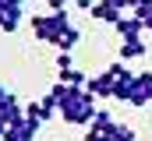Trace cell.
Segmentation results:
<instances>
[{
  "label": "cell",
  "mask_w": 152,
  "mask_h": 141,
  "mask_svg": "<svg viewBox=\"0 0 152 141\" xmlns=\"http://www.w3.org/2000/svg\"><path fill=\"white\" fill-rule=\"evenodd\" d=\"M145 35H149V39H152V18H149V21H145Z\"/></svg>",
  "instance_id": "20"
},
{
  "label": "cell",
  "mask_w": 152,
  "mask_h": 141,
  "mask_svg": "<svg viewBox=\"0 0 152 141\" xmlns=\"http://www.w3.org/2000/svg\"><path fill=\"white\" fill-rule=\"evenodd\" d=\"M134 18L149 21V18H152V0H138V7H134Z\"/></svg>",
  "instance_id": "15"
},
{
  "label": "cell",
  "mask_w": 152,
  "mask_h": 141,
  "mask_svg": "<svg viewBox=\"0 0 152 141\" xmlns=\"http://www.w3.org/2000/svg\"><path fill=\"white\" fill-rule=\"evenodd\" d=\"M113 28H117L120 39H138V35H145V21H142V18H134V14H124Z\"/></svg>",
  "instance_id": "7"
},
{
  "label": "cell",
  "mask_w": 152,
  "mask_h": 141,
  "mask_svg": "<svg viewBox=\"0 0 152 141\" xmlns=\"http://www.w3.org/2000/svg\"><path fill=\"white\" fill-rule=\"evenodd\" d=\"M21 14H25L21 0H0V32L14 35L18 25H21Z\"/></svg>",
  "instance_id": "3"
},
{
  "label": "cell",
  "mask_w": 152,
  "mask_h": 141,
  "mask_svg": "<svg viewBox=\"0 0 152 141\" xmlns=\"http://www.w3.org/2000/svg\"><path fill=\"white\" fill-rule=\"evenodd\" d=\"M39 127L42 124H36V120H18V124H11L7 131H4V141H36V134H39Z\"/></svg>",
  "instance_id": "4"
},
{
  "label": "cell",
  "mask_w": 152,
  "mask_h": 141,
  "mask_svg": "<svg viewBox=\"0 0 152 141\" xmlns=\"http://www.w3.org/2000/svg\"><path fill=\"white\" fill-rule=\"evenodd\" d=\"M117 7H120V11H127V7H131V11H134V7H138V0H113Z\"/></svg>",
  "instance_id": "18"
},
{
  "label": "cell",
  "mask_w": 152,
  "mask_h": 141,
  "mask_svg": "<svg viewBox=\"0 0 152 141\" xmlns=\"http://www.w3.org/2000/svg\"><path fill=\"white\" fill-rule=\"evenodd\" d=\"M71 67H75L71 53H67V49H60V53H57V70H71Z\"/></svg>",
  "instance_id": "16"
},
{
  "label": "cell",
  "mask_w": 152,
  "mask_h": 141,
  "mask_svg": "<svg viewBox=\"0 0 152 141\" xmlns=\"http://www.w3.org/2000/svg\"><path fill=\"white\" fill-rule=\"evenodd\" d=\"M4 131H7V124H4V120H0V141H4Z\"/></svg>",
  "instance_id": "21"
},
{
  "label": "cell",
  "mask_w": 152,
  "mask_h": 141,
  "mask_svg": "<svg viewBox=\"0 0 152 141\" xmlns=\"http://www.w3.org/2000/svg\"><path fill=\"white\" fill-rule=\"evenodd\" d=\"M0 120H4L7 127H11V124H18V120H25V106H21L18 95H11V92H7V95L0 99Z\"/></svg>",
  "instance_id": "6"
},
{
  "label": "cell",
  "mask_w": 152,
  "mask_h": 141,
  "mask_svg": "<svg viewBox=\"0 0 152 141\" xmlns=\"http://www.w3.org/2000/svg\"><path fill=\"white\" fill-rule=\"evenodd\" d=\"M134 81H138V88H142V95H145V99L152 102V70H142V74H138Z\"/></svg>",
  "instance_id": "13"
},
{
  "label": "cell",
  "mask_w": 152,
  "mask_h": 141,
  "mask_svg": "<svg viewBox=\"0 0 152 141\" xmlns=\"http://www.w3.org/2000/svg\"><path fill=\"white\" fill-rule=\"evenodd\" d=\"M92 18H96V21H110V25H117L124 14H120V7H117L113 0H96V4H92Z\"/></svg>",
  "instance_id": "8"
},
{
  "label": "cell",
  "mask_w": 152,
  "mask_h": 141,
  "mask_svg": "<svg viewBox=\"0 0 152 141\" xmlns=\"http://www.w3.org/2000/svg\"><path fill=\"white\" fill-rule=\"evenodd\" d=\"M50 4V11H67V0H46Z\"/></svg>",
  "instance_id": "17"
},
{
  "label": "cell",
  "mask_w": 152,
  "mask_h": 141,
  "mask_svg": "<svg viewBox=\"0 0 152 141\" xmlns=\"http://www.w3.org/2000/svg\"><path fill=\"white\" fill-rule=\"evenodd\" d=\"M85 88H88V92H92L96 99H113V78H110V70H99V74H88Z\"/></svg>",
  "instance_id": "5"
},
{
  "label": "cell",
  "mask_w": 152,
  "mask_h": 141,
  "mask_svg": "<svg viewBox=\"0 0 152 141\" xmlns=\"http://www.w3.org/2000/svg\"><path fill=\"white\" fill-rule=\"evenodd\" d=\"M96 95L88 92V88H75V95L67 99V102H60V116L67 120V124H75V127H81V124H92L96 120Z\"/></svg>",
  "instance_id": "1"
},
{
  "label": "cell",
  "mask_w": 152,
  "mask_h": 141,
  "mask_svg": "<svg viewBox=\"0 0 152 141\" xmlns=\"http://www.w3.org/2000/svg\"><path fill=\"white\" fill-rule=\"evenodd\" d=\"M78 39H81V32H78L75 25H71L67 32H64V35H60V39H57V49H67V53H71V49H75V46H78Z\"/></svg>",
  "instance_id": "11"
},
{
  "label": "cell",
  "mask_w": 152,
  "mask_h": 141,
  "mask_svg": "<svg viewBox=\"0 0 152 141\" xmlns=\"http://www.w3.org/2000/svg\"><path fill=\"white\" fill-rule=\"evenodd\" d=\"M71 4H75L78 11H92V0H71Z\"/></svg>",
  "instance_id": "19"
},
{
  "label": "cell",
  "mask_w": 152,
  "mask_h": 141,
  "mask_svg": "<svg viewBox=\"0 0 152 141\" xmlns=\"http://www.w3.org/2000/svg\"><path fill=\"white\" fill-rule=\"evenodd\" d=\"M145 53H149V42H145L142 35L120 42V60H138V57H145Z\"/></svg>",
  "instance_id": "9"
},
{
  "label": "cell",
  "mask_w": 152,
  "mask_h": 141,
  "mask_svg": "<svg viewBox=\"0 0 152 141\" xmlns=\"http://www.w3.org/2000/svg\"><path fill=\"white\" fill-rule=\"evenodd\" d=\"M110 138H113V141H134V127H131V124H117V120H113Z\"/></svg>",
  "instance_id": "12"
},
{
  "label": "cell",
  "mask_w": 152,
  "mask_h": 141,
  "mask_svg": "<svg viewBox=\"0 0 152 141\" xmlns=\"http://www.w3.org/2000/svg\"><path fill=\"white\" fill-rule=\"evenodd\" d=\"M25 116L36 120V124H46V116H42V102H25Z\"/></svg>",
  "instance_id": "14"
},
{
  "label": "cell",
  "mask_w": 152,
  "mask_h": 141,
  "mask_svg": "<svg viewBox=\"0 0 152 141\" xmlns=\"http://www.w3.org/2000/svg\"><path fill=\"white\" fill-rule=\"evenodd\" d=\"M57 81H64V85H78V88H85L88 74H85V70H78V67H71V70H57Z\"/></svg>",
  "instance_id": "10"
},
{
  "label": "cell",
  "mask_w": 152,
  "mask_h": 141,
  "mask_svg": "<svg viewBox=\"0 0 152 141\" xmlns=\"http://www.w3.org/2000/svg\"><path fill=\"white\" fill-rule=\"evenodd\" d=\"M28 25H32V32H36L39 42H53L57 46V39L71 28V14L67 11H50V14H32L28 18Z\"/></svg>",
  "instance_id": "2"
}]
</instances>
